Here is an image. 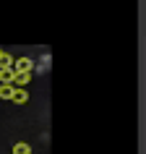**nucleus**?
Listing matches in <instances>:
<instances>
[{
  "instance_id": "f257e3e1",
  "label": "nucleus",
  "mask_w": 146,
  "mask_h": 154,
  "mask_svg": "<svg viewBox=\"0 0 146 154\" xmlns=\"http://www.w3.org/2000/svg\"><path fill=\"white\" fill-rule=\"evenodd\" d=\"M32 71H34L32 57H18V60H13V73H32Z\"/></svg>"
},
{
  "instance_id": "f03ea898",
  "label": "nucleus",
  "mask_w": 146,
  "mask_h": 154,
  "mask_svg": "<svg viewBox=\"0 0 146 154\" xmlns=\"http://www.w3.org/2000/svg\"><path fill=\"white\" fill-rule=\"evenodd\" d=\"M0 86H13V68H3L0 71Z\"/></svg>"
},
{
  "instance_id": "7ed1b4c3",
  "label": "nucleus",
  "mask_w": 146,
  "mask_h": 154,
  "mask_svg": "<svg viewBox=\"0 0 146 154\" xmlns=\"http://www.w3.org/2000/svg\"><path fill=\"white\" fill-rule=\"evenodd\" d=\"M13 102H16V105H26V102H29V91H26V89H16Z\"/></svg>"
},
{
  "instance_id": "20e7f679",
  "label": "nucleus",
  "mask_w": 146,
  "mask_h": 154,
  "mask_svg": "<svg viewBox=\"0 0 146 154\" xmlns=\"http://www.w3.org/2000/svg\"><path fill=\"white\" fill-rule=\"evenodd\" d=\"M13 154H32V146L26 141H18V144H13Z\"/></svg>"
},
{
  "instance_id": "39448f33",
  "label": "nucleus",
  "mask_w": 146,
  "mask_h": 154,
  "mask_svg": "<svg viewBox=\"0 0 146 154\" xmlns=\"http://www.w3.org/2000/svg\"><path fill=\"white\" fill-rule=\"evenodd\" d=\"M3 68H13V55H8V52L0 55V71H3Z\"/></svg>"
},
{
  "instance_id": "423d86ee",
  "label": "nucleus",
  "mask_w": 146,
  "mask_h": 154,
  "mask_svg": "<svg viewBox=\"0 0 146 154\" xmlns=\"http://www.w3.org/2000/svg\"><path fill=\"white\" fill-rule=\"evenodd\" d=\"M16 86H0V99H13Z\"/></svg>"
},
{
  "instance_id": "0eeeda50",
  "label": "nucleus",
  "mask_w": 146,
  "mask_h": 154,
  "mask_svg": "<svg viewBox=\"0 0 146 154\" xmlns=\"http://www.w3.org/2000/svg\"><path fill=\"white\" fill-rule=\"evenodd\" d=\"M0 55H3V50H0Z\"/></svg>"
}]
</instances>
